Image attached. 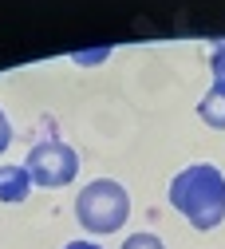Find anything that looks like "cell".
<instances>
[{"label":"cell","mask_w":225,"mask_h":249,"mask_svg":"<svg viewBox=\"0 0 225 249\" xmlns=\"http://www.w3.org/2000/svg\"><path fill=\"white\" fill-rule=\"evenodd\" d=\"M209 68H213V79H221V83H225V40H221V44H213Z\"/></svg>","instance_id":"7"},{"label":"cell","mask_w":225,"mask_h":249,"mask_svg":"<svg viewBox=\"0 0 225 249\" xmlns=\"http://www.w3.org/2000/svg\"><path fill=\"white\" fill-rule=\"evenodd\" d=\"M170 206L194 230H213L225 222V174L213 162H194L170 182Z\"/></svg>","instance_id":"1"},{"label":"cell","mask_w":225,"mask_h":249,"mask_svg":"<svg viewBox=\"0 0 225 249\" xmlns=\"http://www.w3.org/2000/svg\"><path fill=\"white\" fill-rule=\"evenodd\" d=\"M126 213H131V194L122 190L115 178H95L87 182L75 198V217L87 233H115L122 230Z\"/></svg>","instance_id":"2"},{"label":"cell","mask_w":225,"mask_h":249,"mask_svg":"<svg viewBox=\"0 0 225 249\" xmlns=\"http://www.w3.org/2000/svg\"><path fill=\"white\" fill-rule=\"evenodd\" d=\"M122 249H166V245L158 241L154 233H135V237H126V241H122Z\"/></svg>","instance_id":"6"},{"label":"cell","mask_w":225,"mask_h":249,"mask_svg":"<svg viewBox=\"0 0 225 249\" xmlns=\"http://www.w3.org/2000/svg\"><path fill=\"white\" fill-rule=\"evenodd\" d=\"M32 190V178L24 166H0V202H8V206H20Z\"/></svg>","instance_id":"4"},{"label":"cell","mask_w":225,"mask_h":249,"mask_svg":"<svg viewBox=\"0 0 225 249\" xmlns=\"http://www.w3.org/2000/svg\"><path fill=\"white\" fill-rule=\"evenodd\" d=\"M198 115H202V123H206V127L225 131V83H221V79H213V87L202 95Z\"/></svg>","instance_id":"5"},{"label":"cell","mask_w":225,"mask_h":249,"mask_svg":"<svg viewBox=\"0 0 225 249\" xmlns=\"http://www.w3.org/2000/svg\"><path fill=\"white\" fill-rule=\"evenodd\" d=\"M24 170H28V178L36 182V186L55 190V186H68V182L79 174V154H75L68 142L48 139V142H36V146L28 150Z\"/></svg>","instance_id":"3"},{"label":"cell","mask_w":225,"mask_h":249,"mask_svg":"<svg viewBox=\"0 0 225 249\" xmlns=\"http://www.w3.org/2000/svg\"><path fill=\"white\" fill-rule=\"evenodd\" d=\"M12 142V123H8V115L0 111V154H4V146Z\"/></svg>","instance_id":"8"},{"label":"cell","mask_w":225,"mask_h":249,"mask_svg":"<svg viewBox=\"0 0 225 249\" xmlns=\"http://www.w3.org/2000/svg\"><path fill=\"white\" fill-rule=\"evenodd\" d=\"M63 249H103V245H95V241H68Z\"/></svg>","instance_id":"9"}]
</instances>
